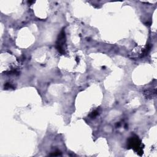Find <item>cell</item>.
Instances as JSON below:
<instances>
[{"instance_id":"7a4b0ae2","label":"cell","mask_w":157,"mask_h":157,"mask_svg":"<svg viewBox=\"0 0 157 157\" xmlns=\"http://www.w3.org/2000/svg\"><path fill=\"white\" fill-rule=\"evenodd\" d=\"M150 47L148 45H145L141 48L136 47L130 53L129 55L130 56H131V58H142L148 53Z\"/></svg>"},{"instance_id":"3957f363","label":"cell","mask_w":157,"mask_h":157,"mask_svg":"<svg viewBox=\"0 0 157 157\" xmlns=\"http://www.w3.org/2000/svg\"><path fill=\"white\" fill-rule=\"evenodd\" d=\"M56 48L60 53H64L66 50V39L64 31L63 30L61 32L58 36L56 42Z\"/></svg>"},{"instance_id":"6da1fadb","label":"cell","mask_w":157,"mask_h":157,"mask_svg":"<svg viewBox=\"0 0 157 157\" xmlns=\"http://www.w3.org/2000/svg\"><path fill=\"white\" fill-rule=\"evenodd\" d=\"M129 147L132 148L138 155H141L143 153L142 144L137 137H131L128 141Z\"/></svg>"}]
</instances>
